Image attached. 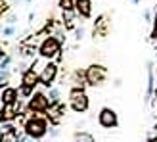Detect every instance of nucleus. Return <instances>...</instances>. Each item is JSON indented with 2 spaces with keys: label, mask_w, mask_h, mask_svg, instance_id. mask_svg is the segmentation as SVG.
Returning a JSON list of instances; mask_svg holds the SVG:
<instances>
[{
  "label": "nucleus",
  "mask_w": 157,
  "mask_h": 142,
  "mask_svg": "<svg viewBox=\"0 0 157 142\" xmlns=\"http://www.w3.org/2000/svg\"><path fill=\"white\" fill-rule=\"evenodd\" d=\"M48 123H50L48 117H42L40 113H35V115H31L29 119L25 121V125H23V131H25L31 138L40 140V138L46 136V132L50 131Z\"/></svg>",
  "instance_id": "f257e3e1"
},
{
  "label": "nucleus",
  "mask_w": 157,
  "mask_h": 142,
  "mask_svg": "<svg viewBox=\"0 0 157 142\" xmlns=\"http://www.w3.org/2000/svg\"><path fill=\"white\" fill-rule=\"evenodd\" d=\"M61 44H63L61 38H58L56 35H48L40 42V46H38V56H40L42 60H46V61H48V60H56L61 54Z\"/></svg>",
  "instance_id": "f03ea898"
},
{
  "label": "nucleus",
  "mask_w": 157,
  "mask_h": 142,
  "mask_svg": "<svg viewBox=\"0 0 157 142\" xmlns=\"http://www.w3.org/2000/svg\"><path fill=\"white\" fill-rule=\"evenodd\" d=\"M67 98H69V108H71L75 113H84L90 106L88 94L84 92V89H78V86H73V89L69 90Z\"/></svg>",
  "instance_id": "7ed1b4c3"
},
{
  "label": "nucleus",
  "mask_w": 157,
  "mask_h": 142,
  "mask_svg": "<svg viewBox=\"0 0 157 142\" xmlns=\"http://www.w3.org/2000/svg\"><path fill=\"white\" fill-rule=\"evenodd\" d=\"M86 71V81H88V86H101L107 79V67L101 64H90Z\"/></svg>",
  "instance_id": "20e7f679"
},
{
  "label": "nucleus",
  "mask_w": 157,
  "mask_h": 142,
  "mask_svg": "<svg viewBox=\"0 0 157 142\" xmlns=\"http://www.w3.org/2000/svg\"><path fill=\"white\" fill-rule=\"evenodd\" d=\"M50 98H48V94H44V92H36L35 90V94L29 98V102H27V109L31 113H46L50 109Z\"/></svg>",
  "instance_id": "39448f33"
},
{
  "label": "nucleus",
  "mask_w": 157,
  "mask_h": 142,
  "mask_svg": "<svg viewBox=\"0 0 157 142\" xmlns=\"http://www.w3.org/2000/svg\"><path fill=\"white\" fill-rule=\"evenodd\" d=\"M58 73H59V65L56 64V61L48 60L44 64L42 71H40V85L44 86V89H52L54 81L58 79Z\"/></svg>",
  "instance_id": "423d86ee"
},
{
  "label": "nucleus",
  "mask_w": 157,
  "mask_h": 142,
  "mask_svg": "<svg viewBox=\"0 0 157 142\" xmlns=\"http://www.w3.org/2000/svg\"><path fill=\"white\" fill-rule=\"evenodd\" d=\"M98 123L100 127L104 129H115L119 125V117H117V112L111 108H101L98 113Z\"/></svg>",
  "instance_id": "0eeeda50"
},
{
  "label": "nucleus",
  "mask_w": 157,
  "mask_h": 142,
  "mask_svg": "<svg viewBox=\"0 0 157 142\" xmlns=\"http://www.w3.org/2000/svg\"><path fill=\"white\" fill-rule=\"evenodd\" d=\"M65 109H67V106L63 104V102L52 104V106H50V109L46 112V117H48L50 125H59V123H61V119H63V115H65Z\"/></svg>",
  "instance_id": "6e6552de"
},
{
  "label": "nucleus",
  "mask_w": 157,
  "mask_h": 142,
  "mask_svg": "<svg viewBox=\"0 0 157 142\" xmlns=\"http://www.w3.org/2000/svg\"><path fill=\"white\" fill-rule=\"evenodd\" d=\"M21 85L35 89L36 85H40V73H38L35 67H27V69L21 73Z\"/></svg>",
  "instance_id": "1a4fd4ad"
},
{
  "label": "nucleus",
  "mask_w": 157,
  "mask_h": 142,
  "mask_svg": "<svg viewBox=\"0 0 157 142\" xmlns=\"http://www.w3.org/2000/svg\"><path fill=\"white\" fill-rule=\"evenodd\" d=\"M19 90L13 89V86H2V106H8V104H15L19 100Z\"/></svg>",
  "instance_id": "9d476101"
},
{
  "label": "nucleus",
  "mask_w": 157,
  "mask_h": 142,
  "mask_svg": "<svg viewBox=\"0 0 157 142\" xmlns=\"http://www.w3.org/2000/svg\"><path fill=\"white\" fill-rule=\"evenodd\" d=\"M75 10L78 14V18L88 19L92 15V0H75Z\"/></svg>",
  "instance_id": "9b49d317"
},
{
  "label": "nucleus",
  "mask_w": 157,
  "mask_h": 142,
  "mask_svg": "<svg viewBox=\"0 0 157 142\" xmlns=\"http://www.w3.org/2000/svg\"><path fill=\"white\" fill-rule=\"evenodd\" d=\"M71 83L73 86H78V89H84L88 81H86V71H81V69H75L71 73Z\"/></svg>",
  "instance_id": "f8f14e48"
},
{
  "label": "nucleus",
  "mask_w": 157,
  "mask_h": 142,
  "mask_svg": "<svg viewBox=\"0 0 157 142\" xmlns=\"http://www.w3.org/2000/svg\"><path fill=\"white\" fill-rule=\"evenodd\" d=\"M107 35V21L105 15H100L94 23V37H105Z\"/></svg>",
  "instance_id": "ddd939ff"
},
{
  "label": "nucleus",
  "mask_w": 157,
  "mask_h": 142,
  "mask_svg": "<svg viewBox=\"0 0 157 142\" xmlns=\"http://www.w3.org/2000/svg\"><path fill=\"white\" fill-rule=\"evenodd\" d=\"M19 52H21L23 58H35V54L38 52V48H36L35 44H31V42H21Z\"/></svg>",
  "instance_id": "4468645a"
},
{
  "label": "nucleus",
  "mask_w": 157,
  "mask_h": 142,
  "mask_svg": "<svg viewBox=\"0 0 157 142\" xmlns=\"http://www.w3.org/2000/svg\"><path fill=\"white\" fill-rule=\"evenodd\" d=\"M153 94H155V86H153V69H151V64H150V69H147V92H146V102H150Z\"/></svg>",
  "instance_id": "2eb2a0df"
},
{
  "label": "nucleus",
  "mask_w": 157,
  "mask_h": 142,
  "mask_svg": "<svg viewBox=\"0 0 157 142\" xmlns=\"http://www.w3.org/2000/svg\"><path fill=\"white\" fill-rule=\"evenodd\" d=\"M17 135H19V131L12 121L2 123V136H17Z\"/></svg>",
  "instance_id": "dca6fc26"
},
{
  "label": "nucleus",
  "mask_w": 157,
  "mask_h": 142,
  "mask_svg": "<svg viewBox=\"0 0 157 142\" xmlns=\"http://www.w3.org/2000/svg\"><path fill=\"white\" fill-rule=\"evenodd\" d=\"M73 140L75 142H96L94 135H90V132H86V131H77L73 135Z\"/></svg>",
  "instance_id": "f3484780"
},
{
  "label": "nucleus",
  "mask_w": 157,
  "mask_h": 142,
  "mask_svg": "<svg viewBox=\"0 0 157 142\" xmlns=\"http://www.w3.org/2000/svg\"><path fill=\"white\" fill-rule=\"evenodd\" d=\"M58 6L61 12H71L75 10V0H58Z\"/></svg>",
  "instance_id": "a211bd4d"
},
{
  "label": "nucleus",
  "mask_w": 157,
  "mask_h": 142,
  "mask_svg": "<svg viewBox=\"0 0 157 142\" xmlns=\"http://www.w3.org/2000/svg\"><path fill=\"white\" fill-rule=\"evenodd\" d=\"M48 98H50V104H58V102H61V98H59V89H56V86L48 89Z\"/></svg>",
  "instance_id": "6ab92c4d"
},
{
  "label": "nucleus",
  "mask_w": 157,
  "mask_h": 142,
  "mask_svg": "<svg viewBox=\"0 0 157 142\" xmlns=\"http://www.w3.org/2000/svg\"><path fill=\"white\" fill-rule=\"evenodd\" d=\"M13 33H15V27L12 25V23H8L6 27H2V37H6V38H8V37H12Z\"/></svg>",
  "instance_id": "aec40b11"
},
{
  "label": "nucleus",
  "mask_w": 157,
  "mask_h": 142,
  "mask_svg": "<svg viewBox=\"0 0 157 142\" xmlns=\"http://www.w3.org/2000/svg\"><path fill=\"white\" fill-rule=\"evenodd\" d=\"M150 38L151 41H157V12H155V18H153V29H151Z\"/></svg>",
  "instance_id": "412c9836"
},
{
  "label": "nucleus",
  "mask_w": 157,
  "mask_h": 142,
  "mask_svg": "<svg viewBox=\"0 0 157 142\" xmlns=\"http://www.w3.org/2000/svg\"><path fill=\"white\" fill-rule=\"evenodd\" d=\"M8 79H10V71H8V69H2V73H0V83H2V86L8 83Z\"/></svg>",
  "instance_id": "4be33fe9"
},
{
  "label": "nucleus",
  "mask_w": 157,
  "mask_h": 142,
  "mask_svg": "<svg viewBox=\"0 0 157 142\" xmlns=\"http://www.w3.org/2000/svg\"><path fill=\"white\" fill-rule=\"evenodd\" d=\"M10 64H12V58L6 56V58H2V61H0V67H2V69H10Z\"/></svg>",
  "instance_id": "5701e85b"
},
{
  "label": "nucleus",
  "mask_w": 157,
  "mask_h": 142,
  "mask_svg": "<svg viewBox=\"0 0 157 142\" xmlns=\"http://www.w3.org/2000/svg\"><path fill=\"white\" fill-rule=\"evenodd\" d=\"M8 10H10V4H8V2H6V0H2V2H0V14H2V15H4V14H6Z\"/></svg>",
  "instance_id": "b1692460"
},
{
  "label": "nucleus",
  "mask_w": 157,
  "mask_h": 142,
  "mask_svg": "<svg viewBox=\"0 0 157 142\" xmlns=\"http://www.w3.org/2000/svg\"><path fill=\"white\" fill-rule=\"evenodd\" d=\"M82 35H84V29H82V27H81V29H75V38H77V41H81Z\"/></svg>",
  "instance_id": "393cba45"
},
{
  "label": "nucleus",
  "mask_w": 157,
  "mask_h": 142,
  "mask_svg": "<svg viewBox=\"0 0 157 142\" xmlns=\"http://www.w3.org/2000/svg\"><path fill=\"white\" fill-rule=\"evenodd\" d=\"M15 21H17V18H15L13 14H10V15H8V18H6V23H12V25H13Z\"/></svg>",
  "instance_id": "a878e982"
},
{
  "label": "nucleus",
  "mask_w": 157,
  "mask_h": 142,
  "mask_svg": "<svg viewBox=\"0 0 157 142\" xmlns=\"http://www.w3.org/2000/svg\"><path fill=\"white\" fill-rule=\"evenodd\" d=\"M147 142H157V136H151V138L147 140Z\"/></svg>",
  "instance_id": "bb28decb"
},
{
  "label": "nucleus",
  "mask_w": 157,
  "mask_h": 142,
  "mask_svg": "<svg viewBox=\"0 0 157 142\" xmlns=\"http://www.w3.org/2000/svg\"><path fill=\"white\" fill-rule=\"evenodd\" d=\"M130 2H132V4H140V0H130Z\"/></svg>",
  "instance_id": "cd10ccee"
}]
</instances>
